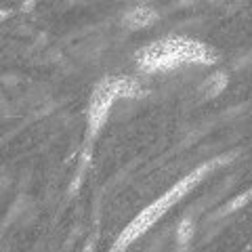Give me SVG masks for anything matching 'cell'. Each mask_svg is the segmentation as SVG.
I'll return each instance as SVG.
<instances>
[{
	"label": "cell",
	"instance_id": "1",
	"mask_svg": "<svg viewBox=\"0 0 252 252\" xmlns=\"http://www.w3.org/2000/svg\"><path fill=\"white\" fill-rule=\"evenodd\" d=\"M217 53L204 42L170 36L145 46L137 53V65L147 74L172 72L181 65H212Z\"/></svg>",
	"mask_w": 252,
	"mask_h": 252
},
{
	"label": "cell",
	"instance_id": "2",
	"mask_svg": "<svg viewBox=\"0 0 252 252\" xmlns=\"http://www.w3.org/2000/svg\"><path fill=\"white\" fill-rule=\"evenodd\" d=\"M223 162V160H212V162H206V164H202V166H198L195 170H191L185 179H181L177 185H172L166 193L162 195V198H158L154 204H149V206L145 210H141V215L135 219V220H130L128 227H124V231L120 233V238L116 240V246L114 250H124V248H128L132 242L139 240L141 235H143L149 227L156 225L158 220H160V217L166 212L168 208H172L179 200H183L185 195L191 191V189L200 183V181L208 175V172L219 166V164Z\"/></svg>",
	"mask_w": 252,
	"mask_h": 252
},
{
	"label": "cell",
	"instance_id": "3",
	"mask_svg": "<svg viewBox=\"0 0 252 252\" xmlns=\"http://www.w3.org/2000/svg\"><path fill=\"white\" fill-rule=\"evenodd\" d=\"M143 94V89L132 78H105L97 84L89 112H86V122H89V139H94L97 132L103 128L109 116V109L116 103V99H135Z\"/></svg>",
	"mask_w": 252,
	"mask_h": 252
},
{
	"label": "cell",
	"instance_id": "4",
	"mask_svg": "<svg viewBox=\"0 0 252 252\" xmlns=\"http://www.w3.org/2000/svg\"><path fill=\"white\" fill-rule=\"evenodd\" d=\"M158 19V13L154 9H147V6H139V9H132L130 13H126L124 17V26L126 28H147Z\"/></svg>",
	"mask_w": 252,
	"mask_h": 252
},
{
	"label": "cell",
	"instance_id": "5",
	"mask_svg": "<svg viewBox=\"0 0 252 252\" xmlns=\"http://www.w3.org/2000/svg\"><path fill=\"white\" fill-rule=\"evenodd\" d=\"M225 86H227V76L225 74H215L202 84V91L206 93V97H215V94L223 93Z\"/></svg>",
	"mask_w": 252,
	"mask_h": 252
},
{
	"label": "cell",
	"instance_id": "6",
	"mask_svg": "<svg viewBox=\"0 0 252 252\" xmlns=\"http://www.w3.org/2000/svg\"><path fill=\"white\" fill-rule=\"evenodd\" d=\"M191 235H193V223L191 220H183V223L179 225V233H177V242L181 246H187L189 242H191Z\"/></svg>",
	"mask_w": 252,
	"mask_h": 252
},
{
	"label": "cell",
	"instance_id": "7",
	"mask_svg": "<svg viewBox=\"0 0 252 252\" xmlns=\"http://www.w3.org/2000/svg\"><path fill=\"white\" fill-rule=\"evenodd\" d=\"M250 200H252V189H248V191L240 193L238 198H233V200L223 208V212H233V210H238V208H242V206H246Z\"/></svg>",
	"mask_w": 252,
	"mask_h": 252
},
{
	"label": "cell",
	"instance_id": "8",
	"mask_svg": "<svg viewBox=\"0 0 252 252\" xmlns=\"http://www.w3.org/2000/svg\"><path fill=\"white\" fill-rule=\"evenodd\" d=\"M9 15H11V11H6V9H2V11H0V23H2L6 17H9Z\"/></svg>",
	"mask_w": 252,
	"mask_h": 252
},
{
	"label": "cell",
	"instance_id": "9",
	"mask_svg": "<svg viewBox=\"0 0 252 252\" xmlns=\"http://www.w3.org/2000/svg\"><path fill=\"white\" fill-rule=\"evenodd\" d=\"M32 4H34V0H28V2L23 4V11H30V6H32Z\"/></svg>",
	"mask_w": 252,
	"mask_h": 252
}]
</instances>
